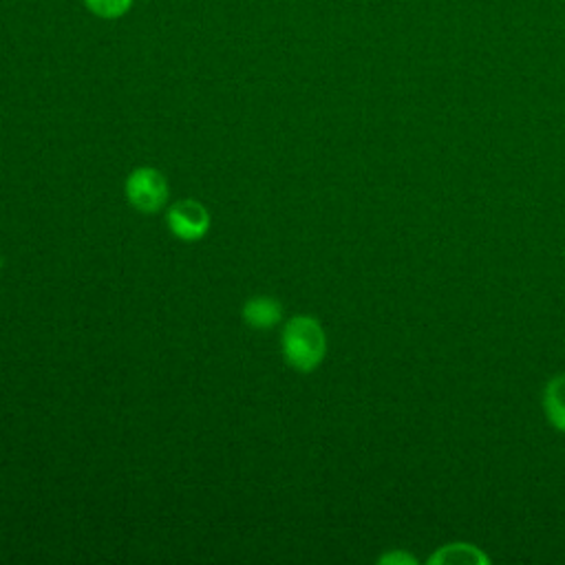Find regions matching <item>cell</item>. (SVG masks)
I'll return each mask as SVG.
<instances>
[{"label": "cell", "mask_w": 565, "mask_h": 565, "mask_svg": "<svg viewBox=\"0 0 565 565\" xmlns=\"http://www.w3.org/2000/svg\"><path fill=\"white\" fill-rule=\"evenodd\" d=\"M285 360L296 371H313L327 353V335L320 322L311 316H296L282 331Z\"/></svg>", "instance_id": "1"}, {"label": "cell", "mask_w": 565, "mask_h": 565, "mask_svg": "<svg viewBox=\"0 0 565 565\" xmlns=\"http://www.w3.org/2000/svg\"><path fill=\"white\" fill-rule=\"evenodd\" d=\"M128 201L139 212H157L168 196V183L154 168H139L126 181Z\"/></svg>", "instance_id": "2"}, {"label": "cell", "mask_w": 565, "mask_h": 565, "mask_svg": "<svg viewBox=\"0 0 565 565\" xmlns=\"http://www.w3.org/2000/svg\"><path fill=\"white\" fill-rule=\"evenodd\" d=\"M168 225L174 236L183 241H196L207 232L210 216L196 201H179L168 210Z\"/></svg>", "instance_id": "3"}, {"label": "cell", "mask_w": 565, "mask_h": 565, "mask_svg": "<svg viewBox=\"0 0 565 565\" xmlns=\"http://www.w3.org/2000/svg\"><path fill=\"white\" fill-rule=\"evenodd\" d=\"M543 413L547 422L565 433V373L554 375L543 388Z\"/></svg>", "instance_id": "4"}, {"label": "cell", "mask_w": 565, "mask_h": 565, "mask_svg": "<svg viewBox=\"0 0 565 565\" xmlns=\"http://www.w3.org/2000/svg\"><path fill=\"white\" fill-rule=\"evenodd\" d=\"M282 307L278 300L267 298V296H258L245 302L243 307V318L247 324L256 327V329H267L274 327L280 320Z\"/></svg>", "instance_id": "5"}, {"label": "cell", "mask_w": 565, "mask_h": 565, "mask_svg": "<svg viewBox=\"0 0 565 565\" xmlns=\"http://www.w3.org/2000/svg\"><path fill=\"white\" fill-rule=\"evenodd\" d=\"M430 563H488V556L468 543H452L439 547L433 556Z\"/></svg>", "instance_id": "6"}, {"label": "cell", "mask_w": 565, "mask_h": 565, "mask_svg": "<svg viewBox=\"0 0 565 565\" xmlns=\"http://www.w3.org/2000/svg\"><path fill=\"white\" fill-rule=\"evenodd\" d=\"M84 4L93 15L104 20H115L128 13V9L132 7V0H84Z\"/></svg>", "instance_id": "7"}, {"label": "cell", "mask_w": 565, "mask_h": 565, "mask_svg": "<svg viewBox=\"0 0 565 565\" xmlns=\"http://www.w3.org/2000/svg\"><path fill=\"white\" fill-rule=\"evenodd\" d=\"M393 561H402V563H413V558L411 556H406V554H388V556H384L382 558V563H393Z\"/></svg>", "instance_id": "8"}]
</instances>
